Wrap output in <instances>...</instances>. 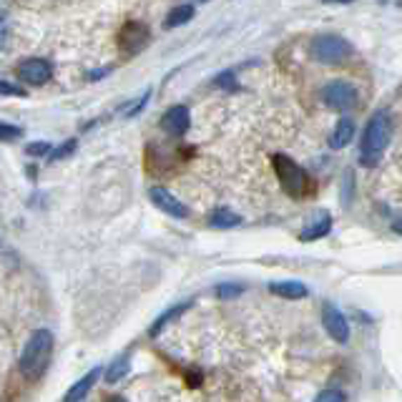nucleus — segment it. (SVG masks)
Masks as SVG:
<instances>
[{
    "instance_id": "bb28decb",
    "label": "nucleus",
    "mask_w": 402,
    "mask_h": 402,
    "mask_svg": "<svg viewBox=\"0 0 402 402\" xmlns=\"http://www.w3.org/2000/svg\"><path fill=\"white\" fill-rule=\"evenodd\" d=\"M0 93H6V96H23V91L15 88V86L6 83V81H0Z\"/></svg>"
},
{
    "instance_id": "4468645a",
    "label": "nucleus",
    "mask_w": 402,
    "mask_h": 402,
    "mask_svg": "<svg viewBox=\"0 0 402 402\" xmlns=\"http://www.w3.org/2000/svg\"><path fill=\"white\" fill-rule=\"evenodd\" d=\"M196 15V8L192 3H181V6H174L168 11V15L163 18V28H179V25H187L189 20H194Z\"/></svg>"
},
{
    "instance_id": "f3484780",
    "label": "nucleus",
    "mask_w": 402,
    "mask_h": 402,
    "mask_svg": "<svg viewBox=\"0 0 402 402\" xmlns=\"http://www.w3.org/2000/svg\"><path fill=\"white\" fill-rule=\"evenodd\" d=\"M241 224V216L236 214V211L227 209V206H219V209L211 211L209 216V227L214 229H234Z\"/></svg>"
},
{
    "instance_id": "7ed1b4c3",
    "label": "nucleus",
    "mask_w": 402,
    "mask_h": 402,
    "mask_svg": "<svg viewBox=\"0 0 402 402\" xmlns=\"http://www.w3.org/2000/svg\"><path fill=\"white\" fill-rule=\"evenodd\" d=\"M272 166H274V174L282 184V189L292 199H304L309 194V176L295 159H289L287 154H274Z\"/></svg>"
},
{
    "instance_id": "6e6552de",
    "label": "nucleus",
    "mask_w": 402,
    "mask_h": 402,
    "mask_svg": "<svg viewBox=\"0 0 402 402\" xmlns=\"http://www.w3.org/2000/svg\"><path fill=\"white\" fill-rule=\"evenodd\" d=\"M18 79L25 86H43L53 79V66L43 58H28L18 66Z\"/></svg>"
},
{
    "instance_id": "6ab92c4d",
    "label": "nucleus",
    "mask_w": 402,
    "mask_h": 402,
    "mask_svg": "<svg viewBox=\"0 0 402 402\" xmlns=\"http://www.w3.org/2000/svg\"><path fill=\"white\" fill-rule=\"evenodd\" d=\"M76 149H79V141L76 138H66L60 146H55V149H51L48 154V161L55 163V161H63V159H68L71 154H76Z\"/></svg>"
},
{
    "instance_id": "a878e982",
    "label": "nucleus",
    "mask_w": 402,
    "mask_h": 402,
    "mask_svg": "<svg viewBox=\"0 0 402 402\" xmlns=\"http://www.w3.org/2000/svg\"><path fill=\"white\" fill-rule=\"evenodd\" d=\"M149 96H151V93H149V91H146L144 96H141V101H138V103H133V108H128V111H126V116H128V119H131V116H136V114H141V108H144V103L149 101Z\"/></svg>"
},
{
    "instance_id": "f03ea898",
    "label": "nucleus",
    "mask_w": 402,
    "mask_h": 402,
    "mask_svg": "<svg viewBox=\"0 0 402 402\" xmlns=\"http://www.w3.org/2000/svg\"><path fill=\"white\" fill-rule=\"evenodd\" d=\"M51 357H53V335H51V330H36L28 337V342H25L23 352H20V375L28 380L41 377L48 370Z\"/></svg>"
},
{
    "instance_id": "0eeeda50",
    "label": "nucleus",
    "mask_w": 402,
    "mask_h": 402,
    "mask_svg": "<svg viewBox=\"0 0 402 402\" xmlns=\"http://www.w3.org/2000/svg\"><path fill=\"white\" fill-rule=\"evenodd\" d=\"M151 41V30L144 23H126L119 30V46L123 48V53H138L144 51Z\"/></svg>"
},
{
    "instance_id": "b1692460",
    "label": "nucleus",
    "mask_w": 402,
    "mask_h": 402,
    "mask_svg": "<svg viewBox=\"0 0 402 402\" xmlns=\"http://www.w3.org/2000/svg\"><path fill=\"white\" fill-rule=\"evenodd\" d=\"M314 402H344V392L342 390H322Z\"/></svg>"
},
{
    "instance_id": "1a4fd4ad",
    "label": "nucleus",
    "mask_w": 402,
    "mask_h": 402,
    "mask_svg": "<svg viewBox=\"0 0 402 402\" xmlns=\"http://www.w3.org/2000/svg\"><path fill=\"white\" fill-rule=\"evenodd\" d=\"M149 199H151V204L156 206V209H161L163 214H168V216H174V219H187V216H189V206L184 204V201H179V199H176L171 192H166V189L151 187L149 189Z\"/></svg>"
},
{
    "instance_id": "ddd939ff",
    "label": "nucleus",
    "mask_w": 402,
    "mask_h": 402,
    "mask_svg": "<svg viewBox=\"0 0 402 402\" xmlns=\"http://www.w3.org/2000/svg\"><path fill=\"white\" fill-rule=\"evenodd\" d=\"M269 292L276 297H282V300H304V297L309 295L307 284L295 282V279H287V282H272Z\"/></svg>"
},
{
    "instance_id": "393cba45",
    "label": "nucleus",
    "mask_w": 402,
    "mask_h": 402,
    "mask_svg": "<svg viewBox=\"0 0 402 402\" xmlns=\"http://www.w3.org/2000/svg\"><path fill=\"white\" fill-rule=\"evenodd\" d=\"M8 38H11V25H8V13H0V51L8 46Z\"/></svg>"
},
{
    "instance_id": "c85d7f7f",
    "label": "nucleus",
    "mask_w": 402,
    "mask_h": 402,
    "mask_svg": "<svg viewBox=\"0 0 402 402\" xmlns=\"http://www.w3.org/2000/svg\"><path fill=\"white\" fill-rule=\"evenodd\" d=\"M103 402H126V397H121V395H111V397H106Z\"/></svg>"
},
{
    "instance_id": "412c9836",
    "label": "nucleus",
    "mask_w": 402,
    "mask_h": 402,
    "mask_svg": "<svg viewBox=\"0 0 402 402\" xmlns=\"http://www.w3.org/2000/svg\"><path fill=\"white\" fill-rule=\"evenodd\" d=\"M20 136H23V128L0 121V141H15V138H20Z\"/></svg>"
},
{
    "instance_id": "f257e3e1",
    "label": "nucleus",
    "mask_w": 402,
    "mask_h": 402,
    "mask_svg": "<svg viewBox=\"0 0 402 402\" xmlns=\"http://www.w3.org/2000/svg\"><path fill=\"white\" fill-rule=\"evenodd\" d=\"M392 138V121L384 111L370 116L362 133V146H360V163L362 166H377L382 159L384 149L390 146Z\"/></svg>"
},
{
    "instance_id": "a211bd4d",
    "label": "nucleus",
    "mask_w": 402,
    "mask_h": 402,
    "mask_svg": "<svg viewBox=\"0 0 402 402\" xmlns=\"http://www.w3.org/2000/svg\"><path fill=\"white\" fill-rule=\"evenodd\" d=\"M128 373H131V357H128V354H119V357L108 365V370H103V380H106L108 384H116L121 377H126Z\"/></svg>"
},
{
    "instance_id": "423d86ee",
    "label": "nucleus",
    "mask_w": 402,
    "mask_h": 402,
    "mask_svg": "<svg viewBox=\"0 0 402 402\" xmlns=\"http://www.w3.org/2000/svg\"><path fill=\"white\" fill-rule=\"evenodd\" d=\"M322 324H324V330H327V335H330L335 342L344 344L349 340V322H347V317H344L342 309H337L332 302H324V307H322Z\"/></svg>"
},
{
    "instance_id": "c756f323",
    "label": "nucleus",
    "mask_w": 402,
    "mask_h": 402,
    "mask_svg": "<svg viewBox=\"0 0 402 402\" xmlns=\"http://www.w3.org/2000/svg\"><path fill=\"white\" fill-rule=\"evenodd\" d=\"M196 3H209V0H196Z\"/></svg>"
},
{
    "instance_id": "9b49d317",
    "label": "nucleus",
    "mask_w": 402,
    "mask_h": 402,
    "mask_svg": "<svg viewBox=\"0 0 402 402\" xmlns=\"http://www.w3.org/2000/svg\"><path fill=\"white\" fill-rule=\"evenodd\" d=\"M101 375H103V367H93V370H88L83 377L76 380V382L71 384V390L66 392L63 402H81L91 390H93V384L98 382V377H101Z\"/></svg>"
},
{
    "instance_id": "2eb2a0df",
    "label": "nucleus",
    "mask_w": 402,
    "mask_h": 402,
    "mask_svg": "<svg viewBox=\"0 0 402 402\" xmlns=\"http://www.w3.org/2000/svg\"><path fill=\"white\" fill-rule=\"evenodd\" d=\"M192 304H194V302H192V300H187V302H179V304H174V307H168L166 312H163L161 317H159L156 322H154V324H151V327H149V335H151V337L161 335L163 327H166V324L171 322V319L179 317V314L189 312V309H192Z\"/></svg>"
},
{
    "instance_id": "4be33fe9",
    "label": "nucleus",
    "mask_w": 402,
    "mask_h": 402,
    "mask_svg": "<svg viewBox=\"0 0 402 402\" xmlns=\"http://www.w3.org/2000/svg\"><path fill=\"white\" fill-rule=\"evenodd\" d=\"M25 154L28 156H46V154H51V144L48 141H33V144L25 146Z\"/></svg>"
},
{
    "instance_id": "cd10ccee",
    "label": "nucleus",
    "mask_w": 402,
    "mask_h": 402,
    "mask_svg": "<svg viewBox=\"0 0 402 402\" xmlns=\"http://www.w3.org/2000/svg\"><path fill=\"white\" fill-rule=\"evenodd\" d=\"M327 6H344V3H352V0H324Z\"/></svg>"
},
{
    "instance_id": "9d476101",
    "label": "nucleus",
    "mask_w": 402,
    "mask_h": 402,
    "mask_svg": "<svg viewBox=\"0 0 402 402\" xmlns=\"http://www.w3.org/2000/svg\"><path fill=\"white\" fill-rule=\"evenodd\" d=\"M192 126V114L187 106H171L161 116V128L171 136H184Z\"/></svg>"
},
{
    "instance_id": "39448f33",
    "label": "nucleus",
    "mask_w": 402,
    "mask_h": 402,
    "mask_svg": "<svg viewBox=\"0 0 402 402\" xmlns=\"http://www.w3.org/2000/svg\"><path fill=\"white\" fill-rule=\"evenodd\" d=\"M322 98L330 108L344 111V108H352L357 103V88L347 81H332V83L324 86Z\"/></svg>"
},
{
    "instance_id": "dca6fc26",
    "label": "nucleus",
    "mask_w": 402,
    "mask_h": 402,
    "mask_svg": "<svg viewBox=\"0 0 402 402\" xmlns=\"http://www.w3.org/2000/svg\"><path fill=\"white\" fill-rule=\"evenodd\" d=\"M354 138V121L352 119H342L337 121L335 131H332L330 136V146L332 149H344V146H349V141Z\"/></svg>"
},
{
    "instance_id": "5701e85b",
    "label": "nucleus",
    "mask_w": 402,
    "mask_h": 402,
    "mask_svg": "<svg viewBox=\"0 0 402 402\" xmlns=\"http://www.w3.org/2000/svg\"><path fill=\"white\" fill-rule=\"evenodd\" d=\"M214 86H219V88H234L236 86V76H234V71H224V73H219L214 79Z\"/></svg>"
},
{
    "instance_id": "20e7f679",
    "label": "nucleus",
    "mask_w": 402,
    "mask_h": 402,
    "mask_svg": "<svg viewBox=\"0 0 402 402\" xmlns=\"http://www.w3.org/2000/svg\"><path fill=\"white\" fill-rule=\"evenodd\" d=\"M349 53H352V46H349L344 38L332 36V33H327V36H317L312 41L314 60H319V63H324V66H337V63H342Z\"/></svg>"
},
{
    "instance_id": "aec40b11",
    "label": "nucleus",
    "mask_w": 402,
    "mask_h": 402,
    "mask_svg": "<svg viewBox=\"0 0 402 402\" xmlns=\"http://www.w3.org/2000/svg\"><path fill=\"white\" fill-rule=\"evenodd\" d=\"M244 292V284L239 282H222L216 284V297H222V300H234Z\"/></svg>"
},
{
    "instance_id": "f8f14e48",
    "label": "nucleus",
    "mask_w": 402,
    "mask_h": 402,
    "mask_svg": "<svg viewBox=\"0 0 402 402\" xmlns=\"http://www.w3.org/2000/svg\"><path fill=\"white\" fill-rule=\"evenodd\" d=\"M330 232H332V216L327 214V211H319L317 219L302 229L300 239L302 241H317V239H322V236L330 234Z\"/></svg>"
}]
</instances>
